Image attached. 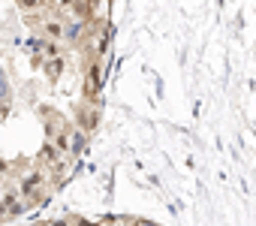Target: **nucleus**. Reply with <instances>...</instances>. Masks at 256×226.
<instances>
[{
	"label": "nucleus",
	"mask_w": 256,
	"mask_h": 226,
	"mask_svg": "<svg viewBox=\"0 0 256 226\" xmlns=\"http://www.w3.org/2000/svg\"><path fill=\"white\" fill-rule=\"evenodd\" d=\"M46 181H48V169H30V172L18 181V187H16V190H18L24 199H30L34 193H40V190H42V184H46Z\"/></svg>",
	"instance_id": "nucleus-1"
},
{
	"label": "nucleus",
	"mask_w": 256,
	"mask_h": 226,
	"mask_svg": "<svg viewBox=\"0 0 256 226\" xmlns=\"http://www.w3.org/2000/svg\"><path fill=\"white\" fill-rule=\"evenodd\" d=\"M42 34H46V40H52V42H66V24H64L60 18H46V22H42Z\"/></svg>",
	"instance_id": "nucleus-2"
},
{
	"label": "nucleus",
	"mask_w": 256,
	"mask_h": 226,
	"mask_svg": "<svg viewBox=\"0 0 256 226\" xmlns=\"http://www.w3.org/2000/svg\"><path fill=\"white\" fill-rule=\"evenodd\" d=\"M0 199H4V205H6V214H10V217H16V214H22V211L28 208V205L22 202L24 196H22L18 190H10L6 196H0Z\"/></svg>",
	"instance_id": "nucleus-3"
},
{
	"label": "nucleus",
	"mask_w": 256,
	"mask_h": 226,
	"mask_svg": "<svg viewBox=\"0 0 256 226\" xmlns=\"http://www.w3.org/2000/svg\"><path fill=\"white\" fill-rule=\"evenodd\" d=\"M96 90H100V70H96V66H90V70H88V78H84V94H88V96H94Z\"/></svg>",
	"instance_id": "nucleus-4"
},
{
	"label": "nucleus",
	"mask_w": 256,
	"mask_h": 226,
	"mask_svg": "<svg viewBox=\"0 0 256 226\" xmlns=\"http://www.w3.org/2000/svg\"><path fill=\"white\" fill-rule=\"evenodd\" d=\"M22 6H28V10H36V6H42V0H18Z\"/></svg>",
	"instance_id": "nucleus-5"
},
{
	"label": "nucleus",
	"mask_w": 256,
	"mask_h": 226,
	"mask_svg": "<svg viewBox=\"0 0 256 226\" xmlns=\"http://www.w3.org/2000/svg\"><path fill=\"white\" fill-rule=\"evenodd\" d=\"M76 4V0H58V10H70Z\"/></svg>",
	"instance_id": "nucleus-6"
},
{
	"label": "nucleus",
	"mask_w": 256,
	"mask_h": 226,
	"mask_svg": "<svg viewBox=\"0 0 256 226\" xmlns=\"http://www.w3.org/2000/svg\"><path fill=\"white\" fill-rule=\"evenodd\" d=\"M76 226H96V223H90V220H76Z\"/></svg>",
	"instance_id": "nucleus-7"
}]
</instances>
